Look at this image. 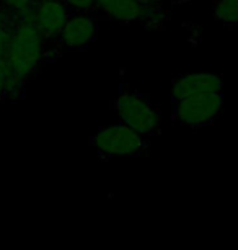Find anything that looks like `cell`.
I'll return each mask as SVG.
<instances>
[{"instance_id":"cell-14","label":"cell","mask_w":238,"mask_h":250,"mask_svg":"<svg viewBox=\"0 0 238 250\" xmlns=\"http://www.w3.org/2000/svg\"><path fill=\"white\" fill-rule=\"evenodd\" d=\"M186 2H191V0H163V7L165 5H181V3H186Z\"/></svg>"},{"instance_id":"cell-2","label":"cell","mask_w":238,"mask_h":250,"mask_svg":"<svg viewBox=\"0 0 238 250\" xmlns=\"http://www.w3.org/2000/svg\"><path fill=\"white\" fill-rule=\"evenodd\" d=\"M113 108L121 123L132 128L142 136H153L160 129L162 113L141 92L121 87L118 97L113 100Z\"/></svg>"},{"instance_id":"cell-9","label":"cell","mask_w":238,"mask_h":250,"mask_svg":"<svg viewBox=\"0 0 238 250\" xmlns=\"http://www.w3.org/2000/svg\"><path fill=\"white\" fill-rule=\"evenodd\" d=\"M214 18L223 25H238V0H217L214 5Z\"/></svg>"},{"instance_id":"cell-8","label":"cell","mask_w":238,"mask_h":250,"mask_svg":"<svg viewBox=\"0 0 238 250\" xmlns=\"http://www.w3.org/2000/svg\"><path fill=\"white\" fill-rule=\"evenodd\" d=\"M209 92H223V80L211 72H196L181 75L175 80L171 88V100H181L186 97Z\"/></svg>"},{"instance_id":"cell-15","label":"cell","mask_w":238,"mask_h":250,"mask_svg":"<svg viewBox=\"0 0 238 250\" xmlns=\"http://www.w3.org/2000/svg\"><path fill=\"white\" fill-rule=\"evenodd\" d=\"M142 2L150 3V5H153V7H162L163 8V0H142Z\"/></svg>"},{"instance_id":"cell-12","label":"cell","mask_w":238,"mask_h":250,"mask_svg":"<svg viewBox=\"0 0 238 250\" xmlns=\"http://www.w3.org/2000/svg\"><path fill=\"white\" fill-rule=\"evenodd\" d=\"M10 38H12V28H0V58H3L7 54Z\"/></svg>"},{"instance_id":"cell-7","label":"cell","mask_w":238,"mask_h":250,"mask_svg":"<svg viewBox=\"0 0 238 250\" xmlns=\"http://www.w3.org/2000/svg\"><path fill=\"white\" fill-rule=\"evenodd\" d=\"M100 17L95 12H73L59 38L60 49L78 51L95 41Z\"/></svg>"},{"instance_id":"cell-4","label":"cell","mask_w":238,"mask_h":250,"mask_svg":"<svg viewBox=\"0 0 238 250\" xmlns=\"http://www.w3.org/2000/svg\"><path fill=\"white\" fill-rule=\"evenodd\" d=\"M223 108V92H209L173 102L171 118L181 126L204 128L212 125Z\"/></svg>"},{"instance_id":"cell-5","label":"cell","mask_w":238,"mask_h":250,"mask_svg":"<svg viewBox=\"0 0 238 250\" xmlns=\"http://www.w3.org/2000/svg\"><path fill=\"white\" fill-rule=\"evenodd\" d=\"M98 17L121 23H142L158 28L165 20V10L153 7L142 0H96L95 10Z\"/></svg>"},{"instance_id":"cell-1","label":"cell","mask_w":238,"mask_h":250,"mask_svg":"<svg viewBox=\"0 0 238 250\" xmlns=\"http://www.w3.org/2000/svg\"><path fill=\"white\" fill-rule=\"evenodd\" d=\"M62 51L48 44L35 21H15L7 54L3 56L8 67V100L23 97L30 75L39 65L53 62Z\"/></svg>"},{"instance_id":"cell-10","label":"cell","mask_w":238,"mask_h":250,"mask_svg":"<svg viewBox=\"0 0 238 250\" xmlns=\"http://www.w3.org/2000/svg\"><path fill=\"white\" fill-rule=\"evenodd\" d=\"M8 100V67L5 59L0 58V103Z\"/></svg>"},{"instance_id":"cell-3","label":"cell","mask_w":238,"mask_h":250,"mask_svg":"<svg viewBox=\"0 0 238 250\" xmlns=\"http://www.w3.org/2000/svg\"><path fill=\"white\" fill-rule=\"evenodd\" d=\"M93 147L101 157H137L148 147L146 136L126 126L124 123L113 126H103L92 139Z\"/></svg>"},{"instance_id":"cell-11","label":"cell","mask_w":238,"mask_h":250,"mask_svg":"<svg viewBox=\"0 0 238 250\" xmlns=\"http://www.w3.org/2000/svg\"><path fill=\"white\" fill-rule=\"evenodd\" d=\"M62 2L73 12H93L96 0H62Z\"/></svg>"},{"instance_id":"cell-13","label":"cell","mask_w":238,"mask_h":250,"mask_svg":"<svg viewBox=\"0 0 238 250\" xmlns=\"http://www.w3.org/2000/svg\"><path fill=\"white\" fill-rule=\"evenodd\" d=\"M12 26H13V20L10 13L0 5V28H12Z\"/></svg>"},{"instance_id":"cell-6","label":"cell","mask_w":238,"mask_h":250,"mask_svg":"<svg viewBox=\"0 0 238 250\" xmlns=\"http://www.w3.org/2000/svg\"><path fill=\"white\" fill-rule=\"evenodd\" d=\"M73 13L72 8H69L62 0H38L35 7L33 21L43 33L49 46L59 48V38L64 30V25ZM62 51V49H60Z\"/></svg>"}]
</instances>
